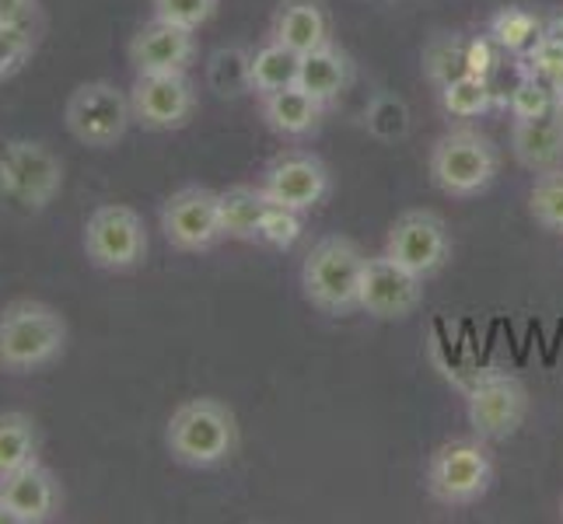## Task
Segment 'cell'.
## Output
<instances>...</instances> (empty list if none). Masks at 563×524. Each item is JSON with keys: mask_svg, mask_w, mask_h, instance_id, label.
I'll return each instance as SVG.
<instances>
[{"mask_svg": "<svg viewBox=\"0 0 563 524\" xmlns=\"http://www.w3.org/2000/svg\"><path fill=\"white\" fill-rule=\"evenodd\" d=\"M298 74H301V53L277 43V38H266L263 46L252 49L249 77H252V94H256V99L284 91V88H295Z\"/></svg>", "mask_w": 563, "mask_h": 524, "instance_id": "7402d4cb", "label": "cell"}, {"mask_svg": "<svg viewBox=\"0 0 563 524\" xmlns=\"http://www.w3.org/2000/svg\"><path fill=\"white\" fill-rule=\"evenodd\" d=\"M35 14V0H0V25H25Z\"/></svg>", "mask_w": 563, "mask_h": 524, "instance_id": "d6a6232c", "label": "cell"}, {"mask_svg": "<svg viewBox=\"0 0 563 524\" xmlns=\"http://www.w3.org/2000/svg\"><path fill=\"white\" fill-rule=\"evenodd\" d=\"M301 218L305 213H298V210L269 203L263 213V224H260V242L269 248H290L301 238Z\"/></svg>", "mask_w": 563, "mask_h": 524, "instance_id": "1f68e13d", "label": "cell"}, {"mask_svg": "<svg viewBox=\"0 0 563 524\" xmlns=\"http://www.w3.org/2000/svg\"><path fill=\"white\" fill-rule=\"evenodd\" d=\"M441 105L455 120H476L494 105L487 74H455L441 85Z\"/></svg>", "mask_w": 563, "mask_h": 524, "instance_id": "d4e9b609", "label": "cell"}, {"mask_svg": "<svg viewBox=\"0 0 563 524\" xmlns=\"http://www.w3.org/2000/svg\"><path fill=\"white\" fill-rule=\"evenodd\" d=\"M218 4L221 0H151V18H162V22L197 32L218 14Z\"/></svg>", "mask_w": 563, "mask_h": 524, "instance_id": "f546056e", "label": "cell"}, {"mask_svg": "<svg viewBox=\"0 0 563 524\" xmlns=\"http://www.w3.org/2000/svg\"><path fill=\"white\" fill-rule=\"evenodd\" d=\"M64 123L77 144L91 150H109L120 144L133 126L130 91L112 81H85L70 91L64 105Z\"/></svg>", "mask_w": 563, "mask_h": 524, "instance_id": "8992f818", "label": "cell"}, {"mask_svg": "<svg viewBox=\"0 0 563 524\" xmlns=\"http://www.w3.org/2000/svg\"><path fill=\"white\" fill-rule=\"evenodd\" d=\"M329 186H333L329 168L312 150H280L277 158L263 168V182H260L269 203L298 210V213L322 207L329 197Z\"/></svg>", "mask_w": 563, "mask_h": 524, "instance_id": "4fadbf2b", "label": "cell"}, {"mask_svg": "<svg viewBox=\"0 0 563 524\" xmlns=\"http://www.w3.org/2000/svg\"><path fill=\"white\" fill-rule=\"evenodd\" d=\"M260 112L263 123L277 133L284 141H305L322 126L325 105L319 99H312L305 88H284L274 94H263L260 99Z\"/></svg>", "mask_w": 563, "mask_h": 524, "instance_id": "ac0fdd59", "label": "cell"}, {"mask_svg": "<svg viewBox=\"0 0 563 524\" xmlns=\"http://www.w3.org/2000/svg\"><path fill=\"white\" fill-rule=\"evenodd\" d=\"M473 434L483 441H508L529 416V388L511 375H487L465 402Z\"/></svg>", "mask_w": 563, "mask_h": 524, "instance_id": "5bb4252c", "label": "cell"}, {"mask_svg": "<svg viewBox=\"0 0 563 524\" xmlns=\"http://www.w3.org/2000/svg\"><path fill=\"white\" fill-rule=\"evenodd\" d=\"M162 235L176 252H210L221 235L218 192L207 186H183L162 203Z\"/></svg>", "mask_w": 563, "mask_h": 524, "instance_id": "8fae6325", "label": "cell"}, {"mask_svg": "<svg viewBox=\"0 0 563 524\" xmlns=\"http://www.w3.org/2000/svg\"><path fill=\"white\" fill-rule=\"evenodd\" d=\"M38 461V426L29 413H0V479Z\"/></svg>", "mask_w": 563, "mask_h": 524, "instance_id": "603a6c76", "label": "cell"}, {"mask_svg": "<svg viewBox=\"0 0 563 524\" xmlns=\"http://www.w3.org/2000/svg\"><path fill=\"white\" fill-rule=\"evenodd\" d=\"M0 500L8 503L14 524H46L64 511V487L46 465L29 461L0 479Z\"/></svg>", "mask_w": 563, "mask_h": 524, "instance_id": "2e32d148", "label": "cell"}, {"mask_svg": "<svg viewBox=\"0 0 563 524\" xmlns=\"http://www.w3.org/2000/svg\"><path fill=\"white\" fill-rule=\"evenodd\" d=\"M511 154L521 168L550 171L563 165V102L536 120H511Z\"/></svg>", "mask_w": 563, "mask_h": 524, "instance_id": "e0dca14e", "label": "cell"}, {"mask_svg": "<svg viewBox=\"0 0 563 524\" xmlns=\"http://www.w3.org/2000/svg\"><path fill=\"white\" fill-rule=\"evenodd\" d=\"M494 487V455L483 437L444 441L427 458L423 490L441 508H473Z\"/></svg>", "mask_w": 563, "mask_h": 524, "instance_id": "5b68a950", "label": "cell"}, {"mask_svg": "<svg viewBox=\"0 0 563 524\" xmlns=\"http://www.w3.org/2000/svg\"><path fill=\"white\" fill-rule=\"evenodd\" d=\"M165 448L189 469H218L239 448V420L221 399H186L168 416Z\"/></svg>", "mask_w": 563, "mask_h": 524, "instance_id": "7a4b0ae2", "label": "cell"}, {"mask_svg": "<svg viewBox=\"0 0 563 524\" xmlns=\"http://www.w3.org/2000/svg\"><path fill=\"white\" fill-rule=\"evenodd\" d=\"M133 123L147 133L183 130L197 112V88L189 74H137L130 88Z\"/></svg>", "mask_w": 563, "mask_h": 524, "instance_id": "30bf717a", "label": "cell"}, {"mask_svg": "<svg viewBox=\"0 0 563 524\" xmlns=\"http://www.w3.org/2000/svg\"><path fill=\"white\" fill-rule=\"evenodd\" d=\"M249 60H252V49H245V46L213 49L207 56V88L218 91L221 99H242V94L252 91Z\"/></svg>", "mask_w": 563, "mask_h": 524, "instance_id": "cb8c5ba5", "label": "cell"}, {"mask_svg": "<svg viewBox=\"0 0 563 524\" xmlns=\"http://www.w3.org/2000/svg\"><path fill=\"white\" fill-rule=\"evenodd\" d=\"M0 524H14V517H11V511H8V503L0 500Z\"/></svg>", "mask_w": 563, "mask_h": 524, "instance_id": "e575fe53", "label": "cell"}, {"mask_svg": "<svg viewBox=\"0 0 563 524\" xmlns=\"http://www.w3.org/2000/svg\"><path fill=\"white\" fill-rule=\"evenodd\" d=\"M64 189L60 158L35 141H11L0 154V192L25 203L29 210H46Z\"/></svg>", "mask_w": 563, "mask_h": 524, "instance_id": "ba28073f", "label": "cell"}, {"mask_svg": "<svg viewBox=\"0 0 563 524\" xmlns=\"http://www.w3.org/2000/svg\"><path fill=\"white\" fill-rule=\"evenodd\" d=\"M35 49V35L25 25H0V81H8L18 70L29 64Z\"/></svg>", "mask_w": 563, "mask_h": 524, "instance_id": "4dcf8cb0", "label": "cell"}, {"mask_svg": "<svg viewBox=\"0 0 563 524\" xmlns=\"http://www.w3.org/2000/svg\"><path fill=\"white\" fill-rule=\"evenodd\" d=\"M126 60L133 74H189L197 60V32L151 18L147 25L133 32Z\"/></svg>", "mask_w": 563, "mask_h": 524, "instance_id": "9a60e30c", "label": "cell"}, {"mask_svg": "<svg viewBox=\"0 0 563 524\" xmlns=\"http://www.w3.org/2000/svg\"><path fill=\"white\" fill-rule=\"evenodd\" d=\"M346 85H351V56H346L340 46L325 43V46L301 56L298 88H305L322 105H333L346 91Z\"/></svg>", "mask_w": 563, "mask_h": 524, "instance_id": "ffe728a7", "label": "cell"}, {"mask_svg": "<svg viewBox=\"0 0 563 524\" xmlns=\"http://www.w3.org/2000/svg\"><path fill=\"white\" fill-rule=\"evenodd\" d=\"M269 200L260 186H231L218 192L221 235L228 242H260V224Z\"/></svg>", "mask_w": 563, "mask_h": 524, "instance_id": "44dd1931", "label": "cell"}, {"mask_svg": "<svg viewBox=\"0 0 563 524\" xmlns=\"http://www.w3.org/2000/svg\"><path fill=\"white\" fill-rule=\"evenodd\" d=\"M85 256L106 274H130L147 259V227L144 218L126 203H102L85 221Z\"/></svg>", "mask_w": 563, "mask_h": 524, "instance_id": "52a82bcc", "label": "cell"}, {"mask_svg": "<svg viewBox=\"0 0 563 524\" xmlns=\"http://www.w3.org/2000/svg\"><path fill=\"white\" fill-rule=\"evenodd\" d=\"M556 102H563V88L521 74V81L515 85L511 99H508V109H511V120H536V115L550 112Z\"/></svg>", "mask_w": 563, "mask_h": 524, "instance_id": "83f0119b", "label": "cell"}, {"mask_svg": "<svg viewBox=\"0 0 563 524\" xmlns=\"http://www.w3.org/2000/svg\"><path fill=\"white\" fill-rule=\"evenodd\" d=\"M547 32H550V35H556V38H560V43H563V14L550 18V25H547Z\"/></svg>", "mask_w": 563, "mask_h": 524, "instance_id": "836d02e7", "label": "cell"}, {"mask_svg": "<svg viewBox=\"0 0 563 524\" xmlns=\"http://www.w3.org/2000/svg\"><path fill=\"white\" fill-rule=\"evenodd\" d=\"M385 256L413 269L417 277L441 274L452 259V231L434 210H406L385 235Z\"/></svg>", "mask_w": 563, "mask_h": 524, "instance_id": "9c48e42d", "label": "cell"}, {"mask_svg": "<svg viewBox=\"0 0 563 524\" xmlns=\"http://www.w3.org/2000/svg\"><path fill=\"white\" fill-rule=\"evenodd\" d=\"M423 304V277L413 269L399 266L393 256H367L361 277V301L357 312L378 322H402Z\"/></svg>", "mask_w": 563, "mask_h": 524, "instance_id": "7c38bea8", "label": "cell"}, {"mask_svg": "<svg viewBox=\"0 0 563 524\" xmlns=\"http://www.w3.org/2000/svg\"><path fill=\"white\" fill-rule=\"evenodd\" d=\"M521 60H526V70H521V74L539 77V81L563 88V43H560L556 35L542 32L536 43L526 53H521Z\"/></svg>", "mask_w": 563, "mask_h": 524, "instance_id": "f1b7e54d", "label": "cell"}, {"mask_svg": "<svg viewBox=\"0 0 563 524\" xmlns=\"http://www.w3.org/2000/svg\"><path fill=\"white\" fill-rule=\"evenodd\" d=\"M547 32L539 25V18L529 14V11H521V8H504L500 14H494V22H490V38L497 46L504 49H511V53H526L536 38Z\"/></svg>", "mask_w": 563, "mask_h": 524, "instance_id": "4316f807", "label": "cell"}, {"mask_svg": "<svg viewBox=\"0 0 563 524\" xmlns=\"http://www.w3.org/2000/svg\"><path fill=\"white\" fill-rule=\"evenodd\" d=\"M427 171L438 192L452 200H473L487 192L500 171V150L497 144L473 126H459L441 133L427 158Z\"/></svg>", "mask_w": 563, "mask_h": 524, "instance_id": "277c9868", "label": "cell"}, {"mask_svg": "<svg viewBox=\"0 0 563 524\" xmlns=\"http://www.w3.org/2000/svg\"><path fill=\"white\" fill-rule=\"evenodd\" d=\"M269 38L290 46L295 53H312L329 43V14L322 0H280L269 22Z\"/></svg>", "mask_w": 563, "mask_h": 524, "instance_id": "d6986e66", "label": "cell"}, {"mask_svg": "<svg viewBox=\"0 0 563 524\" xmlns=\"http://www.w3.org/2000/svg\"><path fill=\"white\" fill-rule=\"evenodd\" d=\"M367 256L354 238L325 235L301 263V294L325 315H351L361 301V277Z\"/></svg>", "mask_w": 563, "mask_h": 524, "instance_id": "3957f363", "label": "cell"}, {"mask_svg": "<svg viewBox=\"0 0 563 524\" xmlns=\"http://www.w3.org/2000/svg\"><path fill=\"white\" fill-rule=\"evenodd\" d=\"M67 349V322L53 304L11 301L0 312V371L32 375L56 364Z\"/></svg>", "mask_w": 563, "mask_h": 524, "instance_id": "6da1fadb", "label": "cell"}, {"mask_svg": "<svg viewBox=\"0 0 563 524\" xmlns=\"http://www.w3.org/2000/svg\"><path fill=\"white\" fill-rule=\"evenodd\" d=\"M560 517H563V500H560Z\"/></svg>", "mask_w": 563, "mask_h": 524, "instance_id": "d590c367", "label": "cell"}, {"mask_svg": "<svg viewBox=\"0 0 563 524\" xmlns=\"http://www.w3.org/2000/svg\"><path fill=\"white\" fill-rule=\"evenodd\" d=\"M529 213L539 227L563 235V165L536 175L529 189Z\"/></svg>", "mask_w": 563, "mask_h": 524, "instance_id": "484cf974", "label": "cell"}]
</instances>
